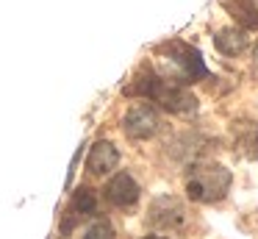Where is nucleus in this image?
Returning a JSON list of instances; mask_svg holds the SVG:
<instances>
[{
	"instance_id": "4468645a",
	"label": "nucleus",
	"mask_w": 258,
	"mask_h": 239,
	"mask_svg": "<svg viewBox=\"0 0 258 239\" xmlns=\"http://www.w3.org/2000/svg\"><path fill=\"white\" fill-rule=\"evenodd\" d=\"M255 64H258V42H255Z\"/></svg>"
},
{
	"instance_id": "6e6552de",
	"label": "nucleus",
	"mask_w": 258,
	"mask_h": 239,
	"mask_svg": "<svg viewBox=\"0 0 258 239\" xmlns=\"http://www.w3.org/2000/svg\"><path fill=\"white\" fill-rule=\"evenodd\" d=\"M214 47L225 56H239L247 47V31L244 28H222L214 33Z\"/></svg>"
},
{
	"instance_id": "f257e3e1",
	"label": "nucleus",
	"mask_w": 258,
	"mask_h": 239,
	"mask_svg": "<svg viewBox=\"0 0 258 239\" xmlns=\"http://www.w3.org/2000/svg\"><path fill=\"white\" fill-rule=\"evenodd\" d=\"M128 98H145V100H153L158 103L161 109H167L169 114H180V117H189V114H197L200 103L197 98L191 94V89H186L180 81L175 78H167V75H156V72H142L128 89H125Z\"/></svg>"
},
{
	"instance_id": "423d86ee",
	"label": "nucleus",
	"mask_w": 258,
	"mask_h": 239,
	"mask_svg": "<svg viewBox=\"0 0 258 239\" xmlns=\"http://www.w3.org/2000/svg\"><path fill=\"white\" fill-rule=\"evenodd\" d=\"M139 195H142L139 183H136L134 175H128V172H117V175L106 183V200L111 206H117V209H131V206H136Z\"/></svg>"
},
{
	"instance_id": "39448f33",
	"label": "nucleus",
	"mask_w": 258,
	"mask_h": 239,
	"mask_svg": "<svg viewBox=\"0 0 258 239\" xmlns=\"http://www.w3.org/2000/svg\"><path fill=\"white\" fill-rule=\"evenodd\" d=\"M161 114L150 103H134L122 117V131L131 139H150L161 131Z\"/></svg>"
},
{
	"instance_id": "9b49d317",
	"label": "nucleus",
	"mask_w": 258,
	"mask_h": 239,
	"mask_svg": "<svg viewBox=\"0 0 258 239\" xmlns=\"http://www.w3.org/2000/svg\"><path fill=\"white\" fill-rule=\"evenodd\" d=\"M84 239H114V228L108 225L106 220H97V222H92V225L86 228Z\"/></svg>"
},
{
	"instance_id": "7ed1b4c3",
	"label": "nucleus",
	"mask_w": 258,
	"mask_h": 239,
	"mask_svg": "<svg viewBox=\"0 0 258 239\" xmlns=\"http://www.w3.org/2000/svg\"><path fill=\"white\" fill-rule=\"evenodd\" d=\"M158 53L164 56V61L169 64V72H172L178 81L183 83H195V81H203L208 78V67L203 61L200 50L191 47V44H183V42H167L158 47ZM169 75V78H172Z\"/></svg>"
},
{
	"instance_id": "f8f14e48",
	"label": "nucleus",
	"mask_w": 258,
	"mask_h": 239,
	"mask_svg": "<svg viewBox=\"0 0 258 239\" xmlns=\"http://www.w3.org/2000/svg\"><path fill=\"white\" fill-rule=\"evenodd\" d=\"M247 156H250V159H258V133H252L250 139H247Z\"/></svg>"
},
{
	"instance_id": "1a4fd4ad",
	"label": "nucleus",
	"mask_w": 258,
	"mask_h": 239,
	"mask_svg": "<svg viewBox=\"0 0 258 239\" xmlns=\"http://www.w3.org/2000/svg\"><path fill=\"white\" fill-rule=\"evenodd\" d=\"M225 9H228L230 17L239 22V28H244V31H255L258 28V6H255V0H225Z\"/></svg>"
},
{
	"instance_id": "9d476101",
	"label": "nucleus",
	"mask_w": 258,
	"mask_h": 239,
	"mask_svg": "<svg viewBox=\"0 0 258 239\" xmlns=\"http://www.w3.org/2000/svg\"><path fill=\"white\" fill-rule=\"evenodd\" d=\"M73 214L75 217H95L97 214V192L89 186H78L73 195Z\"/></svg>"
},
{
	"instance_id": "20e7f679",
	"label": "nucleus",
	"mask_w": 258,
	"mask_h": 239,
	"mask_svg": "<svg viewBox=\"0 0 258 239\" xmlns=\"http://www.w3.org/2000/svg\"><path fill=\"white\" fill-rule=\"evenodd\" d=\"M147 222L156 231H167V233H183L191 222L189 209L183 206V200L172 198V195H161L150 203L147 211Z\"/></svg>"
},
{
	"instance_id": "f03ea898",
	"label": "nucleus",
	"mask_w": 258,
	"mask_h": 239,
	"mask_svg": "<svg viewBox=\"0 0 258 239\" xmlns=\"http://www.w3.org/2000/svg\"><path fill=\"white\" fill-rule=\"evenodd\" d=\"M230 183H233V175L222 164H195L186 178V195L189 200L203 206L219 203L230 192Z\"/></svg>"
},
{
	"instance_id": "0eeeda50",
	"label": "nucleus",
	"mask_w": 258,
	"mask_h": 239,
	"mask_svg": "<svg viewBox=\"0 0 258 239\" xmlns=\"http://www.w3.org/2000/svg\"><path fill=\"white\" fill-rule=\"evenodd\" d=\"M119 164V150L114 148L111 142H95L89 148V156H86V170L92 175H108L111 170H117Z\"/></svg>"
},
{
	"instance_id": "ddd939ff",
	"label": "nucleus",
	"mask_w": 258,
	"mask_h": 239,
	"mask_svg": "<svg viewBox=\"0 0 258 239\" xmlns=\"http://www.w3.org/2000/svg\"><path fill=\"white\" fill-rule=\"evenodd\" d=\"M142 239H167V236H158V233H147V236H142Z\"/></svg>"
}]
</instances>
